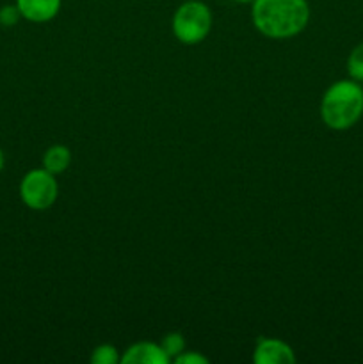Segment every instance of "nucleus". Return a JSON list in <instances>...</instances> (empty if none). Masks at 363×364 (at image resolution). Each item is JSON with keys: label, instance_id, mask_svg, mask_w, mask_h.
Listing matches in <instances>:
<instances>
[{"label": "nucleus", "instance_id": "1a4fd4ad", "mask_svg": "<svg viewBox=\"0 0 363 364\" xmlns=\"http://www.w3.org/2000/svg\"><path fill=\"white\" fill-rule=\"evenodd\" d=\"M89 361L93 364H117L121 363V355L114 345L103 343L98 345L96 348H93Z\"/></svg>", "mask_w": 363, "mask_h": 364}, {"label": "nucleus", "instance_id": "2eb2a0df", "mask_svg": "<svg viewBox=\"0 0 363 364\" xmlns=\"http://www.w3.org/2000/svg\"><path fill=\"white\" fill-rule=\"evenodd\" d=\"M235 2H238V4H253V2H255V0H235Z\"/></svg>", "mask_w": 363, "mask_h": 364}, {"label": "nucleus", "instance_id": "f8f14e48", "mask_svg": "<svg viewBox=\"0 0 363 364\" xmlns=\"http://www.w3.org/2000/svg\"><path fill=\"white\" fill-rule=\"evenodd\" d=\"M21 14L18 11L16 4H7V6L0 7V25L2 27H13L20 21Z\"/></svg>", "mask_w": 363, "mask_h": 364}, {"label": "nucleus", "instance_id": "0eeeda50", "mask_svg": "<svg viewBox=\"0 0 363 364\" xmlns=\"http://www.w3.org/2000/svg\"><path fill=\"white\" fill-rule=\"evenodd\" d=\"M169 361L171 359L162 350L160 343H153V341H139V343L130 345L127 352L121 355L123 364H167Z\"/></svg>", "mask_w": 363, "mask_h": 364}, {"label": "nucleus", "instance_id": "7ed1b4c3", "mask_svg": "<svg viewBox=\"0 0 363 364\" xmlns=\"http://www.w3.org/2000/svg\"><path fill=\"white\" fill-rule=\"evenodd\" d=\"M212 31V11L201 0H187L173 14V34L184 45L205 41Z\"/></svg>", "mask_w": 363, "mask_h": 364}, {"label": "nucleus", "instance_id": "6e6552de", "mask_svg": "<svg viewBox=\"0 0 363 364\" xmlns=\"http://www.w3.org/2000/svg\"><path fill=\"white\" fill-rule=\"evenodd\" d=\"M71 164V151L68 146L53 144L43 155V167L52 174H63Z\"/></svg>", "mask_w": 363, "mask_h": 364}, {"label": "nucleus", "instance_id": "f03ea898", "mask_svg": "<svg viewBox=\"0 0 363 364\" xmlns=\"http://www.w3.org/2000/svg\"><path fill=\"white\" fill-rule=\"evenodd\" d=\"M363 116V87L359 82L337 80L326 89L320 102V119L327 128L344 132Z\"/></svg>", "mask_w": 363, "mask_h": 364}, {"label": "nucleus", "instance_id": "9d476101", "mask_svg": "<svg viewBox=\"0 0 363 364\" xmlns=\"http://www.w3.org/2000/svg\"><path fill=\"white\" fill-rule=\"evenodd\" d=\"M349 78L356 82H363V43L356 45L347 57Z\"/></svg>", "mask_w": 363, "mask_h": 364}, {"label": "nucleus", "instance_id": "4468645a", "mask_svg": "<svg viewBox=\"0 0 363 364\" xmlns=\"http://www.w3.org/2000/svg\"><path fill=\"white\" fill-rule=\"evenodd\" d=\"M4 166H6V155H4L2 148H0V171L4 169Z\"/></svg>", "mask_w": 363, "mask_h": 364}, {"label": "nucleus", "instance_id": "39448f33", "mask_svg": "<svg viewBox=\"0 0 363 364\" xmlns=\"http://www.w3.org/2000/svg\"><path fill=\"white\" fill-rule=\"evenodd\" d=\"M253 361L256 364H292L295 354L292 347L276 338H260L253 352Z\"/></svg>", "mask_w": 363, "mask_h": 364}, {"label": "nucleus", "instance_id": "9b49d317", "mask_svg": "<svg viewBox=\"0 0 363 364\" xmlns=\"http://www.w3.org/2000/svg\"><path fill=\"white\" fill-rule=\"evenodd\" d=\"M160 347L166 352L169 359H177L182 352H185V340L180 333H169L162 338L160 341Z\"/></svg>", "mask_w": 363, "mask_h": 364}, {"label": "nucleus", "instance_id": "20e7f679", "mask_svg": "<svg viewBox=\"0 0 363 364\" xmlns=\"http://www.w3.org/2000/svg\"><path fill=\"white\" fill-rule=\"evenodd\" d=\"M18 192H20L21 203L27 208L34 210V212H43L57 201L59 185H57L56 174L41 167V169L28 171L21 178Z\"/></svg>", "mask_w": 363, "mask_h": 364}, {"label": "nucleus", "instance_id": "423d86ee", "mask_svg": "<svg viewBox=\"0 0 363 364\" xmlns=\"http://www.w3.org/2000/svg\"><path fill=\"white\" fill-rule=\"evenodd\" d=\"M21 18L32 23H46L59 14L63 0H16Z\"/></svg>", "mask_w": 363, "mask_h": 364}, {"label": "nucleus", "instance_id": "f257e3e1", "mask_svg": "<svg viewBox=\"0 0 363 364\" xmlns=\"http://www.w3.org/2000/svg\"><path fill=\"white\" fill-rule=\"evenodd\" d=\"M251 20L265 38H295L308 25L310 4L306 0H255Z\"/></svg>", "mask_w": 363, "mask_h": 364}, {"label": "nucleus", "instance_id": "ddd939ff", "mask_svg": "<svg viewBox=\"0 0 363 364\" xmlns=\"http://www.w3.org/2000/svg\"><path fill=\"white\" fill-rule=\"evenodd\" d=\"M177 364H209V359L201 355L199 352H182L177 359Z\"/></svg>", "mask_w": 363, "mask_h": 364}]
</instances>
